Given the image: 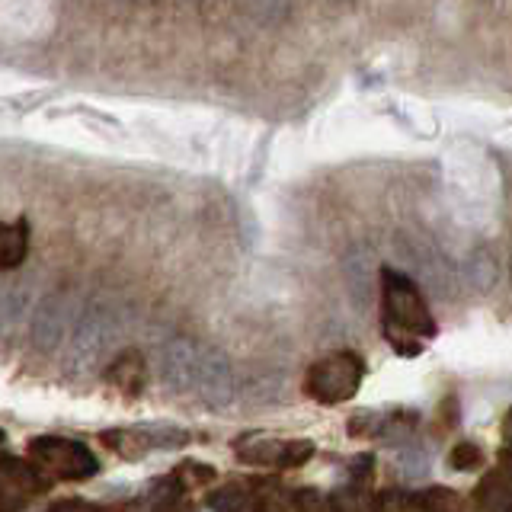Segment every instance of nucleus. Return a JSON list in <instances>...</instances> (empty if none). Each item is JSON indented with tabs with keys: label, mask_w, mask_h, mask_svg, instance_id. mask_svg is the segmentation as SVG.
<instances>
[{
	"label": "nucleus",
	"mask_w": 512,
	"mask_h": 512,
	"mask_svg": "<svg viewBox=\"0 0 512 512\" xmlns=\"http://www.w3.org/2000/svg\"><path fill=\"white\" fill-rule=\"evenodd\" d=\"M400 468H404L407 477H426L429 474V455L423 448H407L404 455H400Z\"/></svg>",
	"instance_id": "obj_20"
},
{
	"label": "nucleus",
	"mask_w": 512,
	"mask_h": 512,
	"mask_svg": "<svg viewBox=\"0 0 512 512\" xmlns=\"http://www.w3.org/2000/svg\"><path fill=\"white\" fill-rule=\"evenodd\" d=\"M144 381H148V362L138 349H122L106 368V384L119 394L138 397L144 391Z\"/></svg>",
	"instance_id": "obj_9"
},
{
	"label": "nucleus",
	"mask_w": 512,
	"mask_h": 512,
	"mask_svg": "<svg viewBox=\"0 0 512 512\" xmlns=\"http://www.w3.org/2000/svg\"><path fill=\"white\" fill-rule=\"evenodd\" d=\"M448 468H452V471H477V468H484V448H480L477 442H471V439L458 442L452 452H448Z\"/></svg>",
	"instance_id": "obj_18"
},
{
	"label": "nucleus",
	"mask_w": 512,
	"mask_h": 512,
	"mask_svg": "<svg viewBox=\"0 0 512 512\" xmlns=\"http://www.w3.org/2000/svg\"><path fill=\"white\" fill-rule=\"evenodd\" d=\"M196 359L199 343L192 340H173L164 356H160V381L173 394H192V378H196Z\"/></svg>",
	"instance_id": "obj_8"
},
{
	"label": "nucleus",
	"mask_w": 512,
	"mask_h": 512,
	"mask_svg": "<svg viewBox=\"0 0 512 512\" xmlns=\"http://www.w3.org/2000/svg\"><path fill=\"white\" fill-rule=\"evenodd\" d=\"M192 394L208 407H224L234 397V368L221 349L199 343L196 378H192Z\"/></svg>",
	"instance_id": "obj_5"
},
{
	"label": "nucleus",
	"mask_w": 512,
	"mask_h": 512,
	"mask_svg": "<svg viewBox=\"0 0 512 512\" xmlns=\"http://www.w3.org/2000/svg\"><path fill=\"white\" fill-rule=\"evenodd\" d=\"M416 426H420V413H416V410H397L391 416H384V423H381L378 432H381L384 442L400 445V442H410Z\"/></svg>",
	"instance_id": "obj_16"
},
{
	"label": "nucleus",
	"mask_w": 512,
	"mask_h": 512,
	"mask_svg": "<svg viewBox=\"0 0 512 512\" xmlns=\"http://www.w3.org/2000/svg\"><path fill=\"white\" fill-rule=\"evenodd\" d=\"M346 282H349V295L359 308H368L375 298V276H372V260L368 253H352L346 260Z\"/></svg>",
	"instance_id": "obj_12"
},
{
	"label": "nucleus",
	"mask_w": 512,
	"mask_h": 512,
	"mask_svg": "<svg viewBox=\"0 0 512 512\" xmlns=\"http://www.w3.org/2000/svg\"><path fill=\"white\" fill-rule=\"evenodd\" d=\"M247 506V496L240 493V487H228V490H221L212 496V509L215 512H240Z\"/></svg>",
	"instance_id": "obj_21"
},
{
	"label": "nucleus",
	"mask_w": 512,
	"mask_h": 512,
	"mask_svg": "<svg viewBox=\"0 0 512 512\" xmlns=\"http://www.w3.org/2000/svg\"><path fill=\"white\" fill-rule=\"evenodd\" d=\"M0 442H4V432H0Z\"/></svg>",
	"instance_id": "obj_26"
},
{
	"label": "nucleus",
	"mask_w": 512,
	"mask_h": 512,
	"mask_svg": "<svg viewBox=\"0 0 512 512\" xmlns=\"http://www.w3.org/2000/svg\"><path fill=\"white\" fill-rule=\"evenodd\" d=\"M464 279L477 295H490L500 282V263H496L493 247H474L464 260Z\"/></svg>",
	"instance_id": "obj_10"
},
{
	"label": "nucleus",
	"mask_w": 512,
	"mask_h": 512,
	"mask_svg": "<svg viewBox=\"0 0 512 512\" xmlns=\"http://www.w3.org/2000/svg\"><path fill=\"white\" fill-rule=\"evenodd\" d=\"M71 330V298L52 295L42 301V308L32 320V346L39 352H52Z\"/></svg>",
	"instance_id": "obj_7"
},
{
	"label": "nucleus",
	"mask_w": 512,
	"mask_h": 512,
	"mask_svg": "<svg viewBox=\"0 0 512 512\" xmlns=\"http://www.w3.org/2000/svg\"><path fill=\"white\" fill-rule=\"evenodd\" d=\"M314 458V442L308 439H288L285 442V455H282V468H301L304 461Z\"/></svg>",
	"instance_id": "obj_19"
},
{
	"label": "nucleus",
	"mask_w": 512,
	"mask_h": 512,
	"mask_svg": "<svg viewBox=\"0 0 512 512\" xmlns=\"http://www.w3.org/2000/svg\"><path fill=\"white\" fill-rule=\"evenodd\" d=\"M381 308H384V333L407 336H436V320L429 314V304L410 276L397 269H381Z\"/></svg>",
	"instance_id": "obj_1"
},
{
	"label": "nucleus",
	"mask_w": 512,
	"mask_h": 512,
	"mask_svg": "<svg viewBox=\"0 0 512 512\" xmlns=\"http://www.w3.org/2000/svg\"><path fill=\"white\" fill-rule=\"evenodd\" d=\"M477 506L480 512H512V468L493 471L477 487Z\"/></svg>",
	"instance_id": "obj_11"
},
{
	"label": "nucleus",
	"mask_w": 512,
	"mask_h": 512,
	"mask_svg": "<svg viewBox=\"0 0 512 512\" xmlns=\"http://www.w3.org/2000/svg\"><path fill=\"white\" fill-rule=\"evenodd\" d=\"M378 423V416L375 413H356V416H352V420H349V436H362V432H372V426Z\"/></svg>",
	"instance_id": "obj_22"
},
{
	"label": "nucleus",
	"mask_w": 512,
	"mask_h": 512,
	"mask_svg": "<svg viewBox=\"0 0 512 512\" xmlns=\"http://www.w3.org/2000/svg\"><path fill=\"white\" fill-rule=\"evenodd\" d=\"M26 250H29L26 224L0 221V269H16L26 260Z\"/></svg>",
	"instance_id": "obj_13"
},
{
	"label": "nucleus",
	"mask_w": 512,
	"mask_h": 512,
	"mask_svg": "<svg viewBox=\"0 0 512 512\" xmlns=\"http://www.w3.org/2000/svg\"><path fill=\"white\" fill-rule=\"evenodd\" d=\"M234 452L244 464H279L282 468L285 442L282 439H253L247 445H237Z\"/></svg>",
	"instance_id": "obj_15"
},
{
	"label": "nucleus",
	"mask_w": 512,
	"mask_h": 512,
	"mask_svg": "<svg viewBox=\"0 0 512 512\" xmlns=\"http://www.w3.org/2000/svg\"><path fill=\"white\" fill-rule=\"evenodd\" d=\"M0 487L10 493H36L42 487V480L32 468H26V464L7 458V461H0Z\"/></svg>",
	"instance_id": "obj_14"
},
{
	"label": "nucleus",
	"mask_w": 512,
	"mask_h": 512,
	"mask_svg": "<svg viewBox=\"0 0 512 512\" xmlns=\"http://www.w3.org/2000/svg\"><path fill=\"white\" fill-rule=\"evenodd\" d=\"M365 375V365L356 352H333V356L320 359L304 375V391L314 397L317 404H343V400L356 397Z\"/></svg>",
	"instance_id": "obj_2"
},
{
	"label": "nucleus",
	"mask_w": 512,
	"mask_h": 512,
	"mask_svg": "<svg viewBox=\"0 0 512 512\" xmlns=\"http://www.w3.org/2000/svg\"><path fill=\"white\" fill-rule=\"evenodd\" d=\"M484 4H490V0H484Z\"/></svg>",
	"instance_id": "obj_27"
},
{
	"label": "nucleus",
	"mask_w": 512,
	"mask_h": 512,
	"mask_svg": "<svg viewBox=\"0 0 512 512\" xmlns=\"http://www.w3.org/2000/svg\"><path fill=\"white\" fill-rule=\"evenodd\" d=\"M397 253L413 266V276L423 282V288L429 295H436L442 301H452L458 295V272L455 263L448 256L429 244L423 237H413V234H400L397 237Z\"/></svg>",
	"instance_id": "obj_3"
},
{
	"label": "nucleus",
	"mask_w": 512,
	"mask_h": 512,
	"mask_svg": "<svg viewBox=\"0 0 512 512\" xmlns=\"http://www.w3.org/2000/svg\"><path fill=\"white\" fill-rule=\"evenodd\" d=\"M240 7H244L253 20L260 23H279L288 16V10H292L295 0H237Z\"/></svg>",
	"instance_id": "obj_17"
},
{
	"label": "nucleus",
	"mask_w": 512,
	"mask_h": 512,
	"mask_svg": "<svg viewBox=\"0 0 512 512\" xmlns=\"http://www.w3.org/2000/svg\"><path fill=\"white\" fill-rule=\"evenodd\" d=\"M119 336V324L116 317L106 311H90L84 320L77 324L74 336H71V362L74 368H90L96 362L106 359V352L112 349Z\"/></svg>",
	"instance_id": "obj_6"
},
{
	"label": "nucleus",
	"mask_w": 512,
	"mask_h": 512,
	"mask_svg": "<svg viewBox=\"0 0 512 512\" xmlns=\"http://www.w3.org/2000/svg\"><path fill=\"white\" fill-rule=\"evenodd\" d=\"M48 512H96L93 506H87V503H80V500H61V503H55Z\"/></svg>",
	"instance_id": "obj_23"
},
{
	"label": "nucleus",
	"mask_w": 512,
	"mask_h": 512,
	"mask_svg": "<svg viewBox=\"0 0 512 512\" xmlns=\"http://www.w3.org/2000/svg\"><path fill=\"white\" fill-rule=\"evenodd\" d=\"M372 464H375L372 455H362V458H356V471H352V474H356V477H368V474H372Z\"/></svg>",
	"instance_id": "obj_24"
},
{
	"label": "nucleus",
	"mask_w": 512,
	"mask_h": 512,
	"mask_svg": "<svg viewBox=\"0 0 512 512\" xmlns=\"http://www.w3.org/2000/svg\"><path fill=\"white\" fill-rule=\"evenodd\" d=\"M503 439L512 445V410L506 413V420H503Z\"/></svg>",
	"instance_id": "obj_25"
},
{
	"label": "nucleus",
	"mask_w": 512,
	"mask_h": 512,
	"mask_svg": "<svg viewBox=\"0 0 512 512\" xmlns=\"http://www.w3.org/2000/svg\"><path fill=\"white\" fill-rule=\"evenodd\" d=\"M29 458L39 468L52 471L61 480H87L100 471V461L84 442L58 439V436H39L29 442Z\"/></svg>",
	"instance_id": "obj_4"
}]
</instances>
